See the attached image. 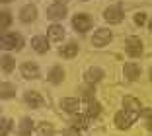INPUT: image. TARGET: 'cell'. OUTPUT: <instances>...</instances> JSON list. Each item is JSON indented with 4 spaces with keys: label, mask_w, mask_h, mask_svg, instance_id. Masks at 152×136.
<instances>
[{
    "label": "cell",
    "mask_w": 152,
    "mask_h": 136,
    "mask_svg": "<svg viewBox=\"0 0 152 136\" xmlns=\"http://www.w3.org/2000/svg\"><path fill=\"white\" fill-rule=\"evenodd\" d=\"M137 117H139V113H133V111H127V109L119 111V113L115 115V124H117V128L127 130V128H129L131 124L137 121Z\"/></svg>",
    "instance_id": "1"
},
{
    "label": "cell",
    "mask_w": 152,
    "mask_h": 136,
    "mask_svg": "<svg viewBox=\"0 0 152 136\" xmlns=\"http://www.w3.org/2000/svg\"><path fill=\"white\" fill-rule=\"evenodd\" d=\"M0 47L4 49V51H10V49H14V51H20V49L23 47V39L20 35H16V33H4L2 35V39H0Z\"/></svg>",
    "instance_id": "2"
},
{
    "label": "cell",
    "mask_w": 152,
    "mask_h": 136,
    "mask_svg": "<svg viewBox=\"0 0 152 136\" xmlns=\"http://www.w3.org/2000/svg\"><path fill=\"white\" fill-rule=\"evenodd\" d=\"M125 51H127V55H129V57H133V58L140 57V55H142V41H140L139 37H127V41H125Z\"/></svg>",
    "instance_id": "3"
},
{
    "label": "cell",
    "mask_w": 152,
    "mask_h": 136,
    "mask_svg": "<svg viewBox=\"0 0 152 136\" xmlns=\"http://www.w3.org/2000/svg\"><path fill=\"white\" fill-rule=\"evenodd\" d=\"M72 25H74L76 31L84 33V31H88L90 27H92V18H90L88 14H78V16L72 18Z\"/></svg>",
    "instance_id": "4"
},
{
    "label": "cell",
    "mask_w": 152,
    "mask_h": 136,
    "mask_svg": "<svg viewBox=\"0 0 152 136\" xmlns=\"http://www.w3.org/2000/svg\"><path fill=\"white\" fill-rule=\"evenodd\" d=\"M109 41H111V31H109L107 27H99L94 33V37H92V43H94L96 47H105Z\"/></svg>",
    "instance_id": "5"
},
{
    "label": "cell",
    "mask_w": 152,
    "mask_h": 136,
    "mask_svg": "<svg viewBox=\"0 0 152 136\" xmlns=\"http://www.w3.org/2000/svg\"><path fill=\"white\" fill-rule=\"evenodd\" d=\"M103 18L107 23H119L123 20V10L119 6H109L105 12H103Z\"/></svg>",
    "instance_id": "6"
},
{
    "label": "cell",
    "mask_w": 152,
    "mask_h": 136,
    "mask_svg": "<svg viewBox=\"0 0 152 136\" xmlns=\"http://www.w3.org/2000/svg\"><path fill=\"white\" fill-rule=\"evenodd\" d=\"M22 76L27 80H35L39 78V66L35 62H23L22 64Z\"/></svg>",
    "instance_id": "7"
},
{
    "label": "cell",
    "mask_w": 152,
    "mask_h": 136,
    "mask_svg": "<svg viewBox=\"0 0 152 136\" xmlns=\"http://www.w3.org/2000/svg\"><path fill=\"white\" fill-rule=\"evenodd\" d=\"M123 109L127 111H133V113H142V105H140V101L133 95H125L123 97Z\"/></svg>",
    "instance_id": "8"
},
{
    "label": "cell",
    "mask_w": 152,
    "mask_h": 136,
    "mask_svg": "<svg viewBox=\"0 0 152 136\" xmlns=\"http://www.w3.org/2000/svg\"><path fill=\"white\" fill-rule=\"evenodd\" d=\"M47 16H49L51 20H63L64 16H66V8H64V4L55 2L53 6H49V8H47Z\"/></svg>",
    "instance_id": "9"
},
{
    "label": "cell",
    "mask_w": 152,
    "mask_h": 136,
    "mask_svg": "<svg viewBox=\"0 0 152 136\" xmlns=\"http://www.w3.org/2000/svg\"><path fill=\"white\" fill-rule=\"evenodd\" d=\"M20 18H22V22H23V23L33 22V20L37 18V8H35L33 4L23 6V8H22V12H20Z\"/></svg>",
    "instance_id": "10"
},
{
    "label": "cell",
    "mask_w": 152,
    "mask_h": 136,
    "mask_svg": "<svg viewBox=\"0 0 152 136\" xmlns=\"http://www.w3.org/2000/svg\"><path fill=\"white\" fill-rule=\"evenodd\" d=\"M61 107H63L66 113H78V107H80V101L76 99V97H64L63 101H61Z\"/></svg>",
    "instance_id": "11"
},
{
    "label": "cell",
    "mask_w": 152,
    "mask_h": 136,
    "mask_svg": "<svg viewBox=\"0 0 152 136\" xmlns=\"http://www.w3.org/2000/svg\"><path fill=\"white\" fill-rule=\"evenodd\" d=\"M23 99H26V103L29 107H33V109H37V107L43 105V97H41V93H37V92H27Z\"/></svg>",
    "instance_id": "12"
},
{
    "label": "cell",
    "mask_w": 152,
    "mask_h": 136,
    "mask_svg": "<svg viewBox=\"0 0 152 136\" xmlns=\"http://www.w3.org/2000/svg\"><path fill=\"white\" fill-rule=\"evenodd\" d=\"M139 74H140V68H139V64L137 62H127L125 64V78L127 80H137L139 78Z\"/></svg>",
    "instance_id": "13"
},
{
    "label": "cell",
    "mask_w": 152,
    "mask_h": 136,
    "mask_svg": "<svg viewBox=\"0 0 152 136\" xmlns=\"http://www.w3.org/2000/svg\"><path fill=\"white\" fill-rule=\"evenodd\" d=\"M31 47L35 49L37 53H47V51H49V43H47V39L41 37V35H35L31 39Z\"/></svg>",
    "instance_id": "14"
},
{
    "label": "cell",
    "mask_w": 152,
    "mask_h": 136,
    "mask_svg": "<svg viewBox=\"0 0 152 136\" xmlns=\"http://www.w3.org/2000/svg\"><path fill=\"white\" fill-rule=\"evenodd\" d=\"M47 37H49L51 41H63L64 29H63L61 25H51L49 29H47Z\"/></svg>",
    "instance_id": "15"
},
{
    "label": "cell",
    "mask_w": 152,
    "mask_h": 136,
    "mask_svg": "<svg viewBox=\"0 0 152 136\" xmlns=\"http://www.w3.org/2000/svg\"><path fill=\"white\" fill-rule=\"evenodd\" d=\"M64 78V70L61 68V66H53L49 70V82L51 84H61Z\"/></svg>",
    "instance_id": "16"
},
{
    "label": "cell",
    "mask_w": 152,
    "mask_h": 136,
    "mask_svg": "<svg viewBox=\"0 0 152 136\" xmlns=\"http://www.w3.org/2000/svg\"><path fill=\"white\" fill-rule=\"evenodd\" d=\"M102 78H103V70L102 68H90V70L86 72V82L88 84H98Z\"/></svg>",
    "instance_id": "17"
},
{
    "label": "cell",
    "mask_w": 152,
    "mask_h": 136,
    "mask_svg": "<svg viewBox=\"0 0 152 136\" xmlns=\"http://www.w3.org/2000/svg\"><path fill=\"white\" fill-rule=\"evenodd\" d=\"M33 130V121L31 119H22V123L18 127V134L20 136H29Z\"/></svg>",
    "instance_id": "18"
},
{
    "label": "cell",
    "mask_w": 152,
    "mask_h": 136,
    "mask_svg": "<svg viewBox=\"0 0 152 136\" xmlns=\"http://www.w3.org/2000/svg\"><path fill=\"white\" fill-rule=\"evenodd\" d=\"M78 53V45L76 43H66L64 47H61V57L63 58H72Z\"/></svg>",
    "instance_id": "19"
},
{
    "label": "cell",
    "mask_w": 152,
    "mask_h": 136,
    "mask_svg": "<svg viewBox=\"0 0 152 136\" xmlns=\"http://www.w3.org/2000/svg\"><path fill=\"white\" fill-rule=\"evenodd\" d=\"M88 115H76L74 113V119H72V127L74 128H78V130H80V128H88Z\"/></svg>",
    "instance_id": "20"
},
{
    "label": "cell",
    "mask_w": 152,
    "mask_h": 136,
    "mask_svg": "<svg viewBox=\"0 0 152 136\" xmlns=\"http://www.w3.org/2000/svg\"><path fill=\"white\" fill-rule=\"evenodd\" d=\"M99 113H102V105H99L98 101L90 99L88 101V109H86V115H88V117H98Z\"/></svg>",
    "instance_id": "21"
},
{
    "label": "cell",
    "mask_w": 152,
    "mask_h": 136,
    "mask_svg": "<svg viewBox=\"0 0 152 136\" xmlns=\"http://www.w3.org/2000/svg\"><path fill=\"white\" fill-rule=\"evenodd\" d=\"M37 132H39V136H53L55 128H53V124H49V123H41L39 127H37Z\"/></svg>",
    "instance_id": "22"
},
{
    "label": "cell",
    "mask_w": 152,
    "mask_h": 136,
    "mask_svg": "<svg viewBox=\"0 0 152 136\" xmlns=\"http://www.w3.org/2000/svg\"><path fill=\"white\" fill-rule=\"evenodd\" d=\"M2 93H0V95H2V99H8V97H14V86L12 84H8V82H2Z\"/></svg>",
    "instance_id": "23"
},
{
    "label": "cell",
    "mask_w": 152,
    "mask_h": 136,
    "mask_svg": "<svg viewBox=\"0 0 152 136\" xmlns=\"http://www.w3.org/2000/svg\"><path fill=\"white\" fill-rule=\"evenodd\" d=\"M14 62H16V60H14L12 57H8V55H4V57H2V70H4L6 74L14 70V66H16Z\"/></svg>",
    "instance_id": "24"
},
{
    "label": "cell",
    "mask_w": 152,
    "mask_h": 136,
    "mask_svg": "<svg viewBox=\"0 0 152 136\" xmlns=\"http://www.w3.org/2000/svg\"><path fill=\"white\" fill-rule=\"evenodd\" d=\"M0 20H2V25H0V29H2V35H4L6 31H8V25L12 23V18H10L8 12H2V14H0Z\"/></svg>",
    "instance_id": "25"
},
{
    "label": "cell",
    "mask_w": 152,
    "mask_h": 136,
    "mask_svg": "<svg viewBox=\"0 0 152 136\" xmlns=\"http://www.w3.org/2000/svg\"><path fill=\"white\" fill-rule=\"evenodd\" d=\"M142 117H144V121H146V128H148V130H152V109H144L142 111Z\"/></svg>",
    "instance_id": "26"
},
{
    "label": "cell",
    "mask_w": 152,
    "mask_h": 136,
    "mask_svg": "<svg viewBox=\"0 0 152 136\" xmlns=\"http://www.w3.org/2000/svg\"><path fill=\"white\" fill-rule=\"evenodd\" d=\"M0 124H2V130H0V136H8V132H10V121L8 119H2V121H0Z\"/></svg>",
    "instance_id": "27"
},
{
    "label": "cell",
    "mask_w": 152,
    "mask_h": 136,
    "mask_svg": "<svg viewBox=\"0 0 152 136\" xmlns=\"http://www.w3.org/2000/svg\"><path fill=\"white\" fill-rule=\"evenodd\" d=\"M134 23H137V25H144V23H146V14L144 12L134 14Z\"/></svg>",
    "instance_id": "28"
},
{
    "label": "cell",
    "mask_w": 152,
    "mask_h": 136,
    "mask_svg": "<svg viewBox=\"0 0 152 136\" xmlns=\"http://www.w3.org/2000/svg\"><path fill=\"white\" fill-rule=\"evenodd\" d=\"M63 136H80V134H78V128H74V127H70V128H64V132H63Z\"/></svg>",
    "instance_id": "29"
},
{
    "label": "cell",
    "mask_w": 152,
    "mask_h": 136,
    "mask_svg": "<svg viewBox=\"0 0 152 136\" xmlns=\"http://www.w3.org/2000/svg\"><path fill=\"white\" fill-rule=\"evenodd\" d=\"M57 2H58V4H66L68 0H57Z\"/></svg>",
    "instance_id": "30"
},
{
    "label": "cell",
    "mask_w": 152,
    "mask_h": 136,
    "mask_svg": "<svg viewBox=\"0 0 152 136\" xmlns=\"http://www.w3.org/2000/svg\"><path fill=\"white\" fill-rule=\"evenodd\" d=\"M0 2H4V4H8V2H14V0H0Z\"/></svg>",
    "instance_id": "31"
},
{
    "label": "cell",
    "mask_w": 152,
    "mask_h": 136,
    "mask_svg": "<svg viewBox=\"0 0 152 136\" xmlns=\"http://www.w3.org/2000/svg\"><path fill=\"white\" fill-rule=\"evenodd\" d=\"M148 25H150V31H152V18H150V22H148Z\"/></svg>",
    "instance_id": "32"
},
{
    "label": "cell",
    "mask_w": 152,
    "mask_h": 136,
    "mask_svg": "<svg viewBox=\"0 0 152 136\" xmlns=\"http://www.w3.org/2000/svg\"><path fill=\"white\" fill-rule=\"evenodd\" d=\"M150 80H152V70H150Z\"/></svg>",
    "instance_id": "33"
},
{
    "label": "cell",
    "mask_w": 152,
    "mask_h": 136,
    "mask_svg": "<svg viewBox=\"0 0 152 136\" xmlns=\"http://www.w3.org/2000/svg\"><path fill=\"white\" fill-rule=\"evenodd\" d=\"M82 2H86V0H82Z\"/></svg>",
    "instance_id": "34"
}]
</instances>
